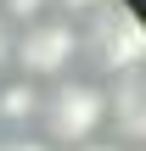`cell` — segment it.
<instances>
[{
    "mask_svg": "<svg viewBox=\"0 0 146 151\" xmlns=\"http://www.w3.org/2000/svg\"><path fill=\"white\" fill-rule=\"evenodd\" d=\"M39 140L56 151H79L90 140H101L107 129V84L84 78V73H68L56 84H45V106H39Z\"/></svg>",
    "mask_w": 146,
    "mask_h": 151,
    "instance_id": "6da1fadb",
    "label": "cell"
},
{
    "mask_svg": "<svg viewBox=\"0 0 146 151\" xmlns=\"http://www.w3.org/2000/svg\"><path fill=\"white\" fill-rule=\"evenodd\" d=\"M79 56H84V28L73 17L51 11V17H39V22L11 34V67H17V78L56 84V78H68L79 67Z\"/></svg>",
    "mask_w": 146,
    "mask_h": 151,
    "instance_id": "7a4b0ae2",
    "label": "cell"
},
{
    "mask_svg": "<svg viewBox=\"0 0 146 151\" xmlns=\"http://www.w3.org/2000/svg\"><path fill=\"white\" fill-rule=\"evenodd\" d=\"M84 50H90V56H96V67H101V73H113V78L141 73V67H146V28L135 22V11H124V6L113 0L107 11H96V28H90Z\"/></svg>",
    "mask_w": 146,
    "mask_h": 151,
    "instance_id": "3957f363",
    "label": "cell"
},
{
    "mask_svg": "<svg viewBox=\"0 0 146 151\" xmlns=\"http://www.w3.org/2000/svg\"><path fill=\"white\" fill-rule=\"evenodd\" d=\"M107 123L118 129V146L124 151L129 146L146 151V67L113 78V90H107Z\"/></svg>",
    "mask_w": 146,
    "mask_h": 151,
    "instance_id": "277c9868",
    "label": "cell"
},
{
    "mask_svg": "<svg viewBox=\"0 0 146 151\" xmlns=\"http://www.w3.org/2000/svg\"><path fill=\"white\" fill-rule=\"evenodd\" d=\"M39 106H45V84H34V78H0V123L11 134H28V123H39Z\"/></svg>",
    "mask_w": 146,
    "mask_h": 151,
    "instance_id": "5b68a950",
    "label": "cell"
},
{
    "mask_svg": "<svg viewBox=\"0 0 146 151\" xmlns=\"http://www.w3.org/2000/svg\"><path fill=\"white\" fill-rule=\"evenodd\" d=\"M56 6L51 0H0V22L17 34V28H28V22H39V17H51Z\"/></svg>",
    "mask_w": 146,
    "mask_h": 151,
    "instance_id": "8992f818",
    "label": "cell"
},
{
    "mask_svg": "<svg viewBox=\"0 0 146 151\" xmlns=\"http://www.w3.org/2000/svg\"><path fill=\"white\" fill-rule=\"evenodd\" d=\"M51 6H56V17H73V22H79V17H90V11H107L113 0H51Z\"/></svg>",
    "mask_w": 146,
    "mask_h": 151,
    "instance_id": "52a82bcc",
    "label": "cell"
},
{
    "mask_svg": "<svg viewBox=\"0 0 146 151\" xmlns=\"http://www.w3.org/2000/svg\"><path fill=\"white\" fill-rule=\"evenodd\" d=\"M0 151H51L39 134H0Z\"/></svg>",
    "mask_w": 146,
    "mask_h": 151,
    "instance_id": "ba28073f",
    "label": "cell"
},
{
    "mask_svg": "<svg viewBox=\"0 0 146 151\" xmlns=\"http://www.w3.org/2000/svg\"><path fill=\"white\" fill-rule=\"evenodd\" d=\"M6 67H11V28L0 22V78H6Z\"/></svg>",
    "mask_w": 146,
    "mask_h": 151,
    "instance_id": "9c48e42d",
    "label": "cell"
},
{
    "mask_svg": "<svg viewBox=\"0 0 146 151\" xmlns=\"http://www.w3.org/2000/svg\"><path fill=\"white\" fill-rule=\"evenodd\" d=\"M79 151H124L118 140H90V146H79Z\"/></svg>",
    "mask_w": 146,
    "mask_h": 151,
    "instance_id": "30bf717a",
    "label": "cell"
}]
</instances>
